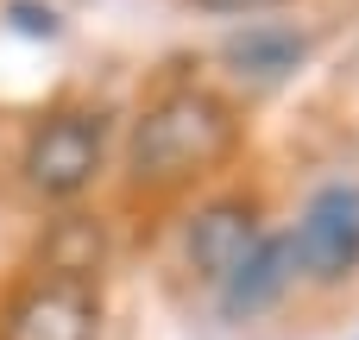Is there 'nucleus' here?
Here are the masks:
<instances>
[{
    "label": "nucleus",
    "instance_id": "obj_1",
    "mask_svg": "<svg viewBox=\"0 0 359 340\" xmlns=\"http://www.w3.org/2000/svg\"><path fill=\"white\" fill-rule=\"evenodd\" d=\"M227 145H233V114L208 88H170L133 126V177L164 189V183L208 170Z\"/></svg>",
    "mask_w": 359,
    "mask_h": 340
},
{
    "label": "nucleus",
    "instance_id": "obj_2",
    "mask_svg": "<svg viewBox=\"0 0 359 340\" xmlns=\"http://www.w3.org/2000/svg\"><path fill=\"white\" fill-rule=\"evenodd\" d=\"M290 240V265L309 278V284H341L359 271V183H322L297 221Z\"/></svg>",
    "mask_w": 359,
    "mask_h": 340
},
{
    "label": "nucleus",
    "instance_id": "obj_3",
    "mask_svg": "<svg viewBox=\"0 0 359 340\" xmlns=\"http://www.w3.org/2000/svg\"><path fill=\"white\" fill-rule=\"evenodd\" d=\"M101 151H107V120L101 114H50L32 126L25 139V183L38 196H82L101 170Z\"/></svg>",
    "mask_w": 359,
    "mask_h": 340
},
{
    "label": "nucleus",
    "instance_id": "obj_4",
    "mask_svg": "<svg viewBox=\"0 0 359 340\" xmlns=\"http://www.w3.org/2000/svg\"><path fill=\"white\" fill-rule=\"evenodd\" d=\"M0 340H101V303L88 278H38L13 297Z\"/></svg>",
    "mask_w": 359,
    "mask_h": 340
},
{
    "label": "nucleus",
    "instance_id": "obj_5",
    "mask_svg": "<svg viewBox=\"0 0 359 340\" xmlns=\"http://www.w3.org/2000/svg\"><path fill=\"white\" fill-rule=\"evenodd\" d=\"M265 233H259V208L252 202H208L196 221H189V271L202 278V284H221L252 246H259Z\"/></svg>",
    "mask_w": 359,
    "mask_h": 340
},
{
    "label": "nucleus",
    "instance_id": "obj_6",
    "mask_svg": "<svg viewBox=\"0 0 359 340\" xmlns=\"http://www.w3.org/2000/svg\"><path fill=\"white\" fill-rule=\"evenodd\" d=\"M290 278H297V265H290V240L284 233H265L215 290H221V315L227 322H259L284 290H290Z\"/></svg>",
    "mask_w": 359,
    "mask_h": 340
},
{
    "label": "nucleus",
    "instance_id": "obj_7",
    "mask_svg": "<svg viewBox=\"0 0 359 340\" xmlns=\"http://www.w3.org/2000/svg\"><path fill=\"white\" fill-rule=\"evenodd\" d=\"M221 57L233 63V76L246 82H284L303 57H309V38L297 25H246L221 44Z\"/></svg>",
    "mask_w": 359,
    "mask_h": 340
},
{
    "label": "nucleus",
    "instance_id": "obj_8",
    "mask_svg": "<svg viewBox=\"0 0 359 340\" xmlns=\"http://www.w3.org/2000/svg\"><path fill=\"white\" fill-rule=\"evenodd\" d=\"M101 265V227L88 215H63L50 246H44V271L50 278H88Z\"/></svg>",
    "mask_w": 359,
    "mask_h": 340
},
{
    "label": "nucleus",
    "instance_id": "obj_9",
    "mask_svg": "<svg viewBox=\"0 0 359 340\" xmlns=\"http://www.w3.org/2000/svg\"><path fill=\"white\" fill-rule=\"evenodd\" d=\"M13 25H19V32H32V38H50V32H57V13H50V6L19 0V6H13Z\"/></svg>",
    "mask_w": 359,
    "mask_h": 340
},
{
    "label": "nucleus",
    "instance_id": "obj_10",
    "mask_svg": "<svg viewBox=\"0 0 359 340\" xmlns=\"http://www.w3.org/2000/svg\"><path fill=\"white\" fill-rule=\"evenodd\" d=\"M208 13H259V6H278V0H196Z\"/></svg>",
    "mask_w": 359,
    "mask_h": 340
}]
</instances>
